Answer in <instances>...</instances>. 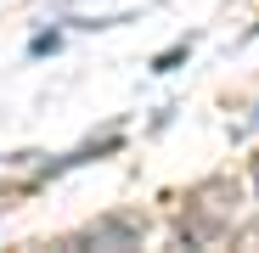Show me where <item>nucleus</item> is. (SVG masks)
<instances>
[{"mask_svg":"<svg viewBox=\"0 0 259 253\" xmlns=\"http://www.w3.org/2000/svg\"><path fill=\"white\" fill-rule=\"evenodd\" d=\"M186 57H192V34H186V39H175L169 51H158V57H152V73H175Z\"/></svg>","mask_w":259,"mask_h":253,"instance_id":"1","label":"nucleus"},{"mask_svg":"<svg viewBox=\"0 0 259 253\" xmlns=\"http://www.w3.org/2000/svg\"><path fill=\"white\" fill-rule=\"evenodd\" d=\"M57 51H62V34H57V28H39V34L28 39V57H57Z\"/></svg>","mask_w":259,"mask_h":253,"instance_id":"2","label":"nucleus"},{"mask_svg":"<svg viewBox=\"0 0 259 253\" xmlns=\"http://www.w3.org/2000/svg\"><path fill=\"white\" fill-rule=\"evenodd\" d=\"M91 242H136V225H91Z\"/></svg>","mask_w":259,"mask_h":253,"instance_id":"3","label":"nucleus"}]
</instances>
